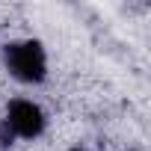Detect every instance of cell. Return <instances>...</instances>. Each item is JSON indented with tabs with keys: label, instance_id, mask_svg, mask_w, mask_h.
<instances>
[{
	"label": "cell",
	"instance_id": "3957f363",
	"mask_svg": "<svg viewBox=\"0 0 151 151\" xmlns=\"http://www.w3.org/2000/svg\"><path fill=\"white\" fill-rule=\"evenodd\" d=\"M12 142H15V133H12L9 122H6V119H0V151H6Z\"/></svg>",
	"mask_w": 151,
	"mask_h": 151
},
{
	"label": "cell",
	"instance_id": "7a4b0ae2",
	"mask_svg": "<svg viewBox=\"0 0 151 151\" xmlns=\"http://www.w3.org/2000/svg\"><path fill=\"white\" fill-rule=\"evenodd\" d=\"M6 122H9L12 133L24 136V139H36L45 130V113H42V107L33 104V101H24V98H18V101L9 104Z\"/></svg>",
	"mask_w": 151,
	"mask_h": 151
},
{
	"label": "cell",
	"instance_id": "277c9868",
	"mask_svg": "<svg viewBox=\"0 0 151 151\" xmlns=\"http://www.w3.org/2000/svg\"><path fill=\"white\" fill-rule=\"evenodd\" d=\"M71 151H89V148H83V145H74V148H71Z\"/></svg>",
	"mask_w": 151,
	"mask_h": 151
},
{
	"label": "cell",
	"instance_id": "6da1fadb",
	"mask_svg": "<svg viewBox=\"0 0 151 151\" xmlns=\"http://www.w3.org/2000/svg\"><path fill=\"white\" fill-rule=\"evenodd\" d=\"M3 62L9 68L12 77H18L21 83H42L47 74V56L45 47L33 39L27 42H12L3 50Z\"/></svg>",
	"mask_w": 151,
	"mask_h": 151
}]
</instances>
